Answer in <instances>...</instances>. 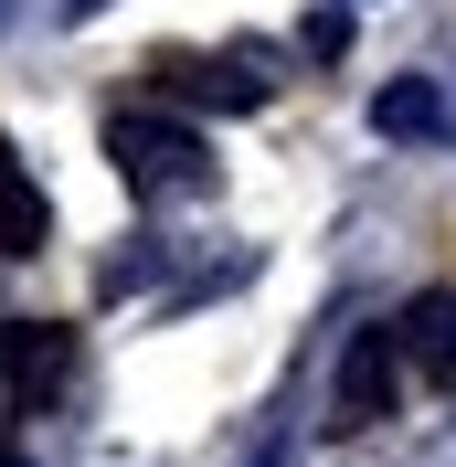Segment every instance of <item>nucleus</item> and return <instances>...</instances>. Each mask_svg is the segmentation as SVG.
<instances>
[{
	"mask_svg": "<svg viewBox=\"0 0 456 467\" xmlns=\"http://www.w3.org/2000/svg\"><path fill=\"white\" fill-rule=\"evenodd\" d=\"M393 340H403V361H414L425 382H456V297H446V287H425V297L393 319Z\"/></svg>",
	"mask_w": 456,
	"mask_h": 467,
	"instance_id": "nucleus-4",
	"label": "nucleus"
},
{
	"mask_svg": "<svg viewBox=\"0 0 456 467\" xmlns=\"http://www.w3.org/2000/svg\"><path fill=\"white\" fill-rule=\"evenodd\" d=\"M371 117H382L393 139H435V128H446V107H435L425 86H382V107H371Z\"/></svg>",
	"mask_w": 456,
	"mask_h": 467,
	"instance_id": "nucleus-6",
	"label": "nucleus"
},
{
	"mask_svg": "<svg viewBox=\"0 0 456 467\" xmlns=\"http://www.w3.org/2000/svg\"><path fill=\"white\" fill-rule=\"evenodd\" d=\"M0 467H22V457H11V446H0Z\"/></svg>",
	"mask_w": 456,
	"mask_h": 467,
	"instance_id": "nucleus-7",
	"label": "nucleus"
},
{
	"mask_svg": "<svg viewBox=\"0 0 456 467\" xmlns=\"http://www.w3.org/2000/svg\"><path fill=\"white\" fill-rule=\"evenodd\" d=\"M107 149H117V171L139 181V192H202V139L192 128H171V117H117L107 128Z\"/></svg>",
	"mask_w": 456,
	"mask_h": 467,
	"instance_id": "nucleus-1",
	"label": "nucleus"
},
{
	"mask_svg": "<svg viewBox=\"0 0 456 467\" xmlns=\"http://www.w3.org/2000/svg\"><path fill=\"white\" fill-rule=\"evenodd\" d=\"M393 372H403V340H393V319H382V329H361V340L340 350V393H329V414H340V425L393 414Z\"/></svg>",
	"mask_w": 456,
	"mask_h": 467,
	"instance_id": "nucleus-3",
	"label": "nucleus"
},
{
	"mask_svg": "<svg viewBox=\"0 0 456 467\" xmlns=\"http://www.w3.org/2000/svg\"><path fill=\"white\" fill-rule=\"evenodd\" d=\"M43 234H54V213H43V192H32L22 149L0 139V255H43Z\"/></svg>",
	"mask_w": 456,
	"mask_h": 467,
	"instance_id": "nucleus-5",
	"label": "nucleus"
},
{
	"mask_svg": "<svg viewBox=\"0 0 456 467\" xmlns=\"http://www.w3.org/2000/svg\"><path fill=\"white\" fill-rule=\"evenodd\" d=\"M64 372H75V340H64L54 319H11L0 329V382H11V414H43L64 393Z\"/></svg>",
	"mask_w": 456,
	"mask_h": 467,
	"instance_id": "nucleus-2",
	"label": "nucleus"
}]
</instances>
